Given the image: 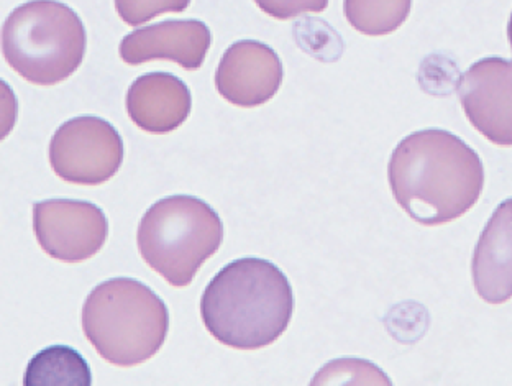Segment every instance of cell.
I'll list each match as a JSON object with an SVG mask.
<instances>
[{
  "mask_svg": "<svg viewBox=\"0 0 512 386\" xmlns=\"http://www.w3.org/2000/svg\"><path fill=\"white\" fill-rule=\"evenodd\" d=\"M389 184L404 211L422 226H440L470 211L485 186L478 153L445 130L404 138L388 166Z\"/></svg>",
  "mask_w": 512,
  "mask_h": 386,
  "instance_id": "obj_1",
  "label": "cell"
},
{
  "mask_svg": "<svg viewBox=\"0 0 512 386\" xmlns=\"http://www.w3.org/2000/svg\"><path fill=\"white\" fill-rule=\"evenodd\" d=\"M293 290L273 263L240 258L207 285L201 316L220 344L238 350L263 349L283 336L293 318Z\"/></svg>",
  "mask_w": 512,
  "mask_h": 386,
  "instance_id": "obj_2",
  "label": "cell"
},
{
  "mask_svg": "<svg viewBox=\"0 0 512 386\" xmlns=\"http://www.w3.org/2000/svg\"><path fill=\"white\" fill-rule=\"evenodd\" d=\"M170 313L163 299L132 278L96 286L83 306V331L97 354L117 367H135L165 344Z\"/></svg>",
  "mask_w": 512,
  "mask_h": 386,
  "instance_id": "obj_3",
  "label": "cell"
},
{
  "mask_svg": "<svg viewBox=\"0 0 512 386\" xmlns=\"http://www.w3.org/2000/svg\"><path fill=\"white\" fill-rule=\"evenodd\" d=\"M86 45L81 19L56 0L20 5L2 28L5 61L37 86H55L68 79L83 63Z\"/></svg>",
  "mask_w": 512,
  "mask_h": 386,
  "instance_id": "obj_4",
  "label": "cell"
},
{
  "mask_svg": "<svg viewBox=\"0 0 512 386\" xmlns=\"http://www.w3.org/2000/svg\"><path fill=\"white\" fill-rule=\"evenodd\" d=\"M224 226L202 199L171 196L145 212L137 244L143 260L171 286L191 285L199 268L220 249Z\"/></svg>",
  "mask_w": 512,
  "mask_h": 386,
  "instance_id": "obj_5",
  "label": "cell"
},
{
  "mask_svg": "<svg viewBox=\"0 0 512 386\" xmlns=\"http://www.w3.org/2000/svg\"><path fill=\"white\" fill-rule=\"evenodd\" d=\"M124 161L119 132L97 117L68 120L50 143L51 168L61 180L81 186L106 183Z\"/></svg>",
  "mask_w": 512,
  "mask_h": 386,
  "instance_id": "obj_6",
  "label": "cell"
},
{
  "mask_svg": "<svg viewBox=\"0 0 512 386\" xmlns=\"http://www.w3.org/2000/svg\"><path fill=\"white\" fill-rule=\"evenodd\" d=\"M33 230L50 257L81 263L104 247L109 224L94 204L73 199H51L33 206Z\"/></svg>",
  "mask_w": 512,
  "mask_h": 386,
  "instance_id": "obj_7",
  "label": "cell"
},
{
  "mask_svg": "<svg viewBox=\"0 0 512 386\" xmlns=\"http://www.w3.org/2000/svg\"><path fill=\"white\" fill-rule=\"evenodd\" d=\"M458 96L480 134L494 145L512 147V61H478L460 79Z\"/></svg>",
  "mask_w": 512,
  "mask_h": 386,
  "instance_id": "obj_8",
  "label": "cell"
},
{
  "mask_svg": "<svg viewBox=\"0 0 512 386\" xmlns=\"http://www.w3.org/2000/svg\"><path fill=\"white\" fill-rule=\"evenodd\" d=\"M283 83V65L265 43L237 42L225 51L215 73V88L225 101L256 107L275 97Z\"/></svg>",
  "mask_w": 512,
  "mask_h": 386,
  "instance_id": "obj_9",
  "label": "cell"
},
{
  "mask_svg": "<svg viewBox=\"0 0 512 386\" xmlns=\"http://www.w3.org/2000/svg\"><path fill=\"white\" fill-rule=\"evenodd\" d=\"M211 30L199 20H170L153 27L138 28L120 43V58L127 65L170 60L196 71L211 48Z\"/></svg>",
  "mask_w": 512,
  "mask_h": 386,
  "instance_id": "obj_10",
  "label": "cell"
},
{
  "mask_svg": "<svg viewBox=\"0 0 512 386\" xmlns=\"http://www.w3.org/2000/svg\"><path fill=\"white\" fill-rule=\"evenodd\" d=\"M191 107L188 86L173 74H143L128 89V115L148 134H170L178 129L191 114Z\"/></svg>",
  "mask_w": 512,
  "mask_h": 386,
  "instance_id": "obj_11",
  "label": "cell"
},
{
  "mask_svg": "<svg viewBox=\"0 0 512 386\" xmlns=\"http://www.w3.org/2000/svg\"><path fill=\"white\" fill-rule=\"evenodd\" d=\"M476 293L486 303L512 298V199L499 204L476 245L473 263Z\"/></svg>",
  "mask_w": 512,
  "mask_h": 386,
  "instance_id": "obj_12",
  "label": "cell"
},
{
  "mask_svg": "<svg viewBox=\"0 0 512 386\" xmlns=\"http://www.w3.org/2000/svg\"><path fill=\"white\" fill-rule=\"evenodd\" d=\"M23 383L38 385H91V372L86 360L76 350L53 345L33 357Z\"/></svg>",
  "mask_w": 512,
  "mask_h": 386,
  "instance_id": "obj_13",
  "label": "cell"
},
{
  "mask_svg": "<svg viewBox=\"0 0 512 386\" xmlns=\"http://www.w3.org/2000/svg\"><path fill=\"white\" fill-rule=\"evenodd\" d=\"M412 0H345L350 25L370 37L398 30L411 12Z\"/></svg>",
  "mask_w": 512,
  "mask_h": 386,
  "instance_id": "obj_14",
  "label": "cell"
},
{
  "mask_svg": "<svg viewBox=\"0 0 512 386\" xmlns=\"http://www.w3.org/2000/svg\"><path fill=\"white\" fill-rule=\"evenodd\" d=\"M189 4L191 0H115L120 19L130 27H138L168 12L179 14L188 9Z\"/></svg>",
  "mask_w": 512,
  "mask_h": 386,
  "instance_id": "obj_15",
  "label": "cell"
},
{
  "mask_svg": "<svg viewBox=\"0 0 512 386\" xmlns=\"http://www.w3.org/2000/svg\"><path fill=\"white\" fill-rule=\"evenodd\" d=\"M266 15L273 19L289 20L302 14H319L327 9L329 0H255Z\"/></svg>",
  "mask_w": 512,
  "mask_h": 386,
  "instance_id": "obj_16",
  "label": "cell"
},
{
  "mask_svg": "<svg viewBox=\"0 0 512 386\" xmlns=\"http://www.w3.org/2000/svg\"><path fill=\"white\" fill-rule=\"evenodd\" d=\"M508 35H509V43H511V48H512V15H511V20H509Z\"/></svg>",
  "mask_w": 512,
  "mask_h": 386,
  "instance_id": "obj_17",
  "label": "cell"
}]
</instances>
